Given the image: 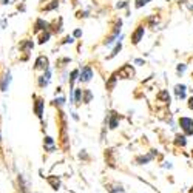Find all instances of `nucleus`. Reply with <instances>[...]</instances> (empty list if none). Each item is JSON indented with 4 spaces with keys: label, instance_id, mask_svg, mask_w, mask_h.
<instances>
[{
    "label": "nucleus",
    "instance_id": "11",
    "mask_svg": "<svg viewBox=\"0 0 193 193\" xmlns=\"http://www.w3.org/2000/svg\"><path fill=\"white\" fill-rule=\"evenodd\" d=\"M46 179H48V182L51 184V187H53L54 190H59V187H60V182H59V179H57L56 176H48Z\"/></svg>",
    "mask_w": 193,
    "mask_h": 193
},
{
    "label": "nucleus",
    "instance_id": "19",
    "mask_svg": "<svg viewBox=\"0 0 193 193\" xmlns=\"http://www.w3.org/2000/svg\"><path fill=\"white\" fill-rule=\"evenodd\" d=\"M176 144L178 145H185V138L184 136H176Z\"/></svg>",
    "mask_w": 193,
    "mask_h": 193
},
{
    "label": "nucleus",
    "instance_id": "7",
    "mask_svg": "<svg viewBox=\"0 0 193 193\" xmlns=\"http://www.w3.org/2000/svg\"><path fill=\"white\" fill-rule=\"evenodd\" d=\"M142 36H144V27H139V28L133 33V36H131L133 43H139V42H141V39H142Z\"/></svg>",
    "mask_w": 193,
    "mask_h": 193
},
{
    "label": "nucleus",
    "instance_id": "27",
    "mask_svg": "<svg viewBox=\"0 0 193 193\" xmlns=\"http://www.w3.org/2000/svg\"><path fill=\"white\" fill-rule=\"evenodd\" d=\"M0 142H2V134H0Z\"/></svg>",
    "mask_w": 193,
    "mask_h": 193
},
{
    "label": "nucleus",
    "instance_id": "17",
    "mask_svg": "<svg viewBox=\"0 0 193 193\" xmlns=\"http://www.w3.org/2000/svg\"><path fill=\"white\" fill-rule=\"evenodd\" d=\"M80 98H82V90H76L74 91V101L79 104L80 102Z\"/></svg>",
    "mask_w": 193,
    "mask_h": 193
},
{
    "label": "nucleus",
    "instance_id": "14",
    "mask_svg": "<svg viewBox=\"0 0 193 193\" xmlns=\"http://www.w3.org/2000/svg\"><path fill=\"white\" fill-rule=\"evenodd\" d=\"M158 99H161V101H167V102H170V96H168V93H167V91H161V93L158 94Z\"/></svg>",
    "mask_w": 193,
    "mask_h": 193
},
{
    "label": "nucleus",
    "instance_id": "15",
    "mask_svg": "<svg viewBox=\"0 0 193 193\" xmlns=\"http://www.w3.org/2000/svg\"><path fill=\"white\" fill-rule=\"evenodd\" d=\"M50 36H51V34L48 33V31H46V33H43V34L40 36V39H39V43H45V42H48V39H50Z\"/></svg>",
    "mask_w": 193,
    "mask_h": 193
},
{
    "label": "nucleus",
    "instance_id": "10",
    "mask_svg": "<svg viewBox=\"0 0 193 193\" xmlns=\"http://www.w3.org/2000/svg\"><path fill=\"white\" fill-rule=\"evenodd\" d=\"M48 28V23L45 22V20H42V19H37L36 20V25H34V33H39V31H42V30H46Z\"/></svg>",
    "mask_w": 193,
    "mask_h": 193
},
{
    "label": "nucleus",
    "instance_id": "3",
    "mask_svg": "<svg viewBox=\"0 0 193 193\" xmlns=\"http://www.w3.org/2000/svg\"><path fill=\"white\" fill-rule=\"evenodd\" d=\"M133 74H134V71H133V68L130 65H125L122 70H119V76L124 77V79H130Z\"/></svg>",
    "mask_w": 193,
    "mask_h": 193
},
{
    "label": "nucleus",
    "instance_id": "13",
    "mask_svg": "<svg viewBox=\"0 0 193 193\" xmlns=\"http://www.w3.org/2000/svg\"><path fill=\"white\" fill-rule=\"evenodd\" d=\"M45 144H46V148L50 150V152H53L54 150V145H53V138H45Z\"/></svg>",
    "mask_w": 193,
    "mask_h": 193
},
{
    "label": "nucleus",
    "instance_id": "4",
    "mask_svg": "<svg viewBox=\"0 0 193 193\" xmlns=\"http://www.w3.org/2000/svg\"><path fill=\"white\" fill-rule=\"evenodd\" d=\"M9 84H11V74L9 73H5L3 77H2V80H0V90L6 91L8 87H9Z\"/></svg>",
    "mask_w": 193,
    "mask_h": 193
},
{
    "label": "nucleus",
    "instance_id": "6",
    "mask_svg": "<svg viewBox=\"0 0 193 193\" xmlns=\"http://www.w3.org/2000/svg\"><path fill=\"white\" fill-rule=\"evenodd\" d=\"M33 46H34L33 40H23V42L20 43V51H23V53H30V51L33 50Z\"/></svg>",
    "mask_w": 193,
    "mask_h": 193
},
{
    "label": "nucleus",
    "instance_id": "24",
    "mask_svg": "<svg viewBox=\"0 0 193 193\" xmlns=\"http://www.w3.org/2000/svg\"><path fill=\"white\" fill-rule=\"evenodd\" d=\"M74 36H76V37H79V36H82V31H80V30H77V31H74Z\"/></svg>",
    "mask_w": 193,
    "mask_h": 193
},
{
    "label": "nucleus",
    "instance_id": "25",
    "mask_svg": "<svg viewBox=\"0 0 193 193\" xmlns=\"http://www.w3.org/2000/svg\"><path fill=\"white\" fill-rule=\"evenodd\" d=\"M184 70H185L184 65H179V66H178V71H184Z\"/></svg>",
    "mask_w": 193,
    "mask_h": 193
},
{
    "label": "nucleus",
    "instance_id": "12",
    "mask_svg": "<svg viewBox=\"0 0 193 193\" xmlns=\"http://www.w3.org/2000/svg\"><path fill=\"white\" fill-rule=\"evenodd\" d=\"M175 90H176V94L179 96V98H182V99L185 98V87L184 85H176Z\"/></svg>",
    "mask_w": 193,
    "mask_h": 193
},
{
    "label": "nucleus",
    "instance_id": "9",
    "mask_svg": "<svg viewBox=\"0 0 193 193\" xmlns=\"http://www.w3.org/2000/svg\"><path fill=\"white\" fill-rule=\"evenodd\" d=\"M50 77H51L50 70H45V74L40 76V79H39V85H40V87H46L48 82H50Z\"/></svg>",
    "mask_w": 193,
    "mask_h": 193
},
{
    "label": "nucleus",
    "instance_id": "5",
    "mask_svg": "<svg viewBox=\"0 0 193 193\" xmlns=\"http://www.w3.org/2000/svg\"><path fill=\"white\" fill-rule=\"evenodd\" d=\"M91 77H93L91 68H90V66H85V68L82 70V73H80V80H82V82H88Z\"/></svg>",
    "mask_w": 193,
    "mask_h": 193
},
{
    "label": "nucleus",
    "instance_id": "23",
    "mask_svg": "<svg viewBox=\"0 0 193 193\" xmlns=\"http://www.w3.org/2000/svg\"><path fill=\"white\" fill-rule=\"evenodd\" d=\"M73 42H74L73 37H66V39H65V43H73Z\"/></svg>",
    "mask_w": 193,
    "mask_h": 193
},
{
    "label": "nucleus",
    "instance_id": "26",
    "mask_svg": "<svg viewBox=\"0 0 193 193\" xmlns=\"http://www.w3.org/2000/svg\"><path fill=\"white\" fill-rule=\"evenodd\" d=\"M188 107H190V108H193V98L188 101Z\"/></svg>",
    "mask_w": 193,
    "mask_h": 193
},
{
    "label": "nucleus",
    "instance_id": "20",
    "mask_svg": "<svg viewBox=\"0 0 193 193\" xmlns=\"http://www.w3.org/2000/svg\"><path fill=\"white\" fill-rule=\"evenodd\" d=\"M116 114L113 113V117H111V120H110V128H116Z\"/></svg>",
    "mask_w": 193,
    "mask_h": 193
},
{
    "label": "nucleus",
    "instance_id": "21",
    "mask_svg": "<svg viewBox=\"0 0 193 193\" xmlns=\"http://www.w3.org/2000/svg\"><path fill=\"white\" fill-rule=\"evenodd\" d=\"M90 99H91V93L90 91H85V101L84 102H90Z\"/></svg>",
    "mask_w": 193,
    "mask_h": 193
},
{
    "label": "nucleus",
    "instance_id": "22",
    "mask_svg": "<svg viewBox=\"0 0 193 193\" xmlns=\"http://www.w3.org/2000/svg\"><path fill=\"white\" fill-rule=\"evenodd\" d=\"M145 3H147L145 0H138V2H136V6H138V8H141L142 5H145Z\"/></svg>",
    "mask_w": 193,
    "mask_h": 193
},
{
    "label": "nucleus",
    "instance_id": "2",
    "mask_svg": "<svg viewBox=\"0 0 193 193\" xmlns=\"http://www.w3.org/2000/svg\"><path fill=\"white\" fill-rule=\"evenodd\" d=\"M34 70H48V59L45 56H39L36 59V63H34Z\"/></svg>",
    "mask_w": 193,
    "mask_h": 193
},
{
    "label": "nucleus",
    "instance_id": "16",
    "mask_svg": "<svg viewBox=\"0 0 193 193\" xmlns=\"http://www.w3.org/2000/svg\"><path fill=\"white\" fill-rule=\"evenodd\" d=\"M120 46H122V45H120V42H119V43L116 45V48H114V50H113V53H111V54L108 56V59H111V57H114V56H116V54H117V53L120 51Z\"/></svg>",
    "mask_w": 193,
    "mask_h": 193
},
{
    "label": "nucleus",
    "instance_id": "1",
    "mask_svg": "<svg viewBox=\"0 0 193 193\" xmlns=\"http://www.w3.org/2000/svg\"><path fill=\"white\" fill-rule=\"evenodd\" d=\"M179 124L182 127V130L185 131V134H193V120L188 117H181Z\"/></svg>",
    "mask_w": 193,
    "mask_h": 193
},
{
    "label": "nucleus",
    "instance_id": "8",
    "mask_svg": "<svg viewBox=\"0 0 193 193\" xmlns=\"http://www.w3.org/2000/svg\"><path fill=\"white\" fill-rule=\"evenodd\" d=\"M43 105H45V102H43L42 99H37V101H36V104H34V111H36L37 117H42V114H43Z\"/></svg>",
    "mask_w": 193,
    "mask_h": 193
},
{
    "label": "nucleus",
    "instance_id": "28",
    "mask_svg": "<svg viewBox=\"0 0 193 193\" xmlns=\"http://www.w3.org/2000/svg\"><path fill=\"white\" fill-rule=\"evenodd\" d=\"M145 2H147V0H145Z\"/></svg>",
    "mask_w": 193,
    "mask_h": 193
},
{
    "label": "nucleus",
    "instance_id": "18",
    "mask_svg": "<svg viewBox=\"0 0 193 193\" xmlns=\"http://www.w3.org/2000/svg\"><path fill=\"white\" fill-rule=\"evenodd\" d=\"M77 74H79V71H77V70H74V71H73V73H71V79H70V84H71V85H73V84H74V80H76Z\"/></svg>",
    "mask_w": 193,
    "mask_h": 193
}]
</instances>
